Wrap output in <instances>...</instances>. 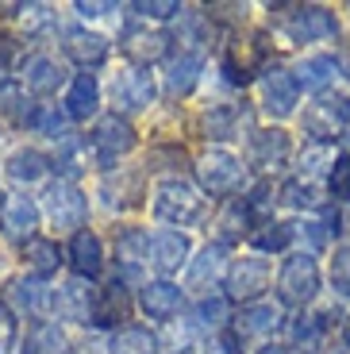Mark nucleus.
<instances>
[{
	"instance_id": "obj_38",
	"label": "nucleus",
	"mask_w": 350,
	"mask_h": 354,
	"mask_svg": "<svg viewBox=\"0 0 350 354\" xmlns=\"http://www.w3.org/2000/svg\"><path fill=\"white\" fill-rule=\"evenodd\" d=\"M219 243L223 247H231L235 239H250V231H254V220H250V212H246V204H243V196H235V201H228V208L219 212Z\"/></svg>"
},
{
	"instance_id": "obj_42",
	"label": "nucleus",
	"mask_w": 350,
	"mask_h": 354,
	"mask_svg": "<svg viewBox=\"0 0 350 354\" xmlns=\"http://www.w3.org/2000/svg\"><path fill=\"white\" fill-rule=\"evenodd\" d=\"M181 4L177 0H139V4H127V16H135V19H154V24H169V19H177L181 16Z\"/></svg>"
},
{
	"instance_id": "obj_27",
	"label": "nucleus",
	"mask_w": 350,
	"mask_h": 354,
	"mask_svg": "<svg viewBox=\"0 0 350 354\" xmlns=\"http://www.w3.org/2000/svg\"><path fill=\"white\" fill-rule=\"evenodd\" d=\"M243 127H246V112L239 104H212V108H204V115H201V135L212 142L239 139Z\"/></svg>"
},
{
	"instance_id": "obj_45",
	"label": "nucleus",
	"mask_w": 350,
	"mask_h": 354,
	"mask_svg": "<svg viewBox=\"0 0 350 354\" xmlns=\"http://www.w3.org/2000/svg\"><path fill=\"white\" fill-rule=\"evenodd\" d=\"M19 24L31 31V35H39L43 27H50L54 24V12H50V4H24L19 8Z\"/></svg>"
},
{
	"instance_id": "obj_10",
	"label": "nucleus",
	"mask_w": 350,
	"mask_h": 354,
	"mask_svg": "<svg viewBox=\"0 0 350 354\" xmlns=\"http://www.w3.org/2000/svg\"><path fill=\"white\" fill-rule=\"evenodd\" d=\"M270 258L262 254H246V258H235L228 270V277H223V297L228 301H243V304H258L266 297V289H270Z\"/></svg>"
},
{
	"instance_id": "obj_47",
	"label": "nucleus",
	"mask_w": 350,
	"mask_h": 354,
	"mask_svg": "<svg viewBox=\"0 0 350 354\" xmlns=\"http://www.w3.org/2000/svg\"><path fill=\"white\" fill-rule=\"evenodd\" d=\"M73 12L81 19H100L104 12H116V4H73Z\"/></svg>"
},
{
	"instance_id": "obj_49",
	"label": "nucleus",
	"mask_w": 350,
	"mask_h": 354,
	"mask_svg": "<svg viewBox=\"0 0 350 354\" xmlns=\"http://www.w3.org/2000/svg\"><path fill=\"white\" fill-rule=\"evenodd\" d=\"M320 354H350V346L342 343V346H327V351H320Z\"/></svg>"
},
{
	"instance_id": "obj_3",
	"label": "nucleus",
	"mask_w": 350,
	"mask_h": 354,
	"mask_svg": "<svg viewBox=\"0 0 350 354\" xmlns=\"http://www.w3.org/2000/svg\"><path fill=\"white\" fill-rule=\"evenodd\" d=\"M320 297V262L308 250H297L277 270V301L285 308H308Z\"/></svg>"
},
{
	"instance_id": "obj_19",
	"label": "nucleus",
	"mask_w": 350,
	"mask_h": 354,
	"mask_svg": "<svg viewBox=\"0 0 350 354\" xmlns=\"http://www.w3.org/2000/svg\"><path fill=\"white\" fill-rule=\"evenodd\" d=\"M108 50H112V43H108V35H100V31H89V27H66V31H62V54H66L70 62H77L81 70L100 66L108 58Z\"/></svg>"
},
{
	"instance_id": "obj_20",
	"label": "nucleus",
	"mask_w": 350,
	"mask_h": 354,
	"mask_svg": "<svg viewBox=\"0 0 350 354\" xmlns=\"http://www.w3.org/2000/svg\"><path fill=\"white\" fill-rule=\"evenodd\" d=\"M66 115L73 124H85V120H100V81L93 70H81L77 77H70L66 85V100H62Z\"/></svg>"
},
{
	"instance_id": "obj_16",
	"label": "nucleus",
	"mask_w": 350,
	"mask_h": 354,
	"mask_svg": "<svg viewBox=\"0 0 350 354\" xmlns=\"http://www.w3.org/2000/svg\"><path fill=\"white\" fill-rule=\"evenodd\" d=\"M293 154V139L281 127H262V131H250L246 139V162H250L258 174H270V169H281Z\"/></svg>"
},
{
	"instance_id": "obj_4",
	"label": "nucleus",
	"mask_w": 350,
	"mask_h": 354,
	"mask_svg": "<svg viewBox=\"0 0 350 354\" xmlns=\"http://www.w3.org/2000/svg\"><path fill=\"white\" fill-rule=\"evenodd\" d=\"M193 169H196V181H201V193L219 196V201H235V193L246 185L243 158H235L223 147H212L208 154H201Z\"/></svg>"
},
{
	"instance_id": "obj_43",
	"label": "nucleus",
	"mask_w": 350,
	"mask_h": 354,
	"mask_svg": "<svg viewBox=\"0 0 350 354\" xmlns=\"http://www.w3.org/2000/svg\"><path fill=\"white\" fill-rule=\"evenodd\" d=\"M327 193H331L339 204H350V154L335 158L331 177H327Z\"/></svg>"
},
{
	"instance_id": "obj_40",
	"label": "nucleus",
	"mask_w": 350,
	"mask_h": 354,
	"mask_svg": "<svg viewBox=\"0 0 350 354\" xmlns=\"http://www.w3.org/2000/svg\"><path fill=\"white\" fill-rule=\"evenodd\" d=\"M331 166H335V151L331 147H324V142H308L304 151H300L297 158V177H304V181H315L320 185V177H331Z\"/></svg>"
},
{
	"instance_id": "obj_12",
	"label": "nucleus",
	"mask_w": 350,
	"mask_h": 354,
	"mask_svg": "<svg viewBox=\"0 0 350 354\" xmlns=\"http://www.w3.org/2000/svg\"><path fill=\"white\" fill-rule=\"evenodd\" d=\"M231 262H228V247L223 243H208V247H201L193 254V262H189V270H185V292H196V297H212V289H216L223 277H228Z\"/></svg>"
},
{
	"instance_id": "obj_35",
	"label": "nucleus",
	"mask_w": 350,
	"mask_h": 354,
	"mask_svg": "<svg viewBox=\"0 0 350 354\" xmlns=\"http://www.w3.org/2000/svg\"><path fill=\"white\" fill-rule=\"evenodd\" d=\"M24 258H27V270H31V277H39V281H46V277L58 274V266L66 262V254H62V247L54 239H31L24 247Z\"/></svg>"
},
{
	"instance_id": "obj_7",
	"label": "nucleus",
	"mask_w": 350,
	"mask_h": 354,
	"mask_svg": "<svg viewBox=\"0 0 350 354\" xmlns=\"http://www.w3.org/2000/svg\"><path fill=\"white\" fill-rule=\"evenodd\" d=\"M108 97H112L116 115L127 120V115H135V112H147L158 100V81L147 66H120V70L112 73Z\"/></svg>"
},
{
	"instance_id": "obj_24",
	"label": "nucleus",
	"mask_w": 350,
	"mask_h": 354,
	"mask_svg": "<svg viewBox=\"0 0 350 354\" xmlns=\"http://www.w3.org/2000/svg\"><path fill=\"white\" fill-rule=\"evenodd\" d=\"M39 220H43V208H39L31 196H8V208L0 216V227L12 243H31L39 239Z\"/></svg>"
},
{
	"instance_id": "obj_33",
	"label": "nucleus",
	"mask_w": 350,
	"mask_h": 354,
	"mask_svg": "<svg viewBox=\"0 0 350 354\" xmlns=\"http://www.w3.org/2000/svg\"><path fill=\"white\" fill-rule=\"evenodd\" d=\"M70 115H66V108H58V104H39L35 108V115H31V124H27V131H35V135H43V139H50V142H70L73 139V131H70Z\"/></svg>"
},
{
	"instance_id": "obj_17",
	"label": "nucleus",
	"mask_w": 350,
	"mask_h": 354,
	"mask_svg": "<svg viewBox=\"0 0 350 354\" xmlns=\"http://www.w3.org/2000/svg\"><path fill=\"white\" fill-rule=\"evenodd\" d=\"M100 204L108 212H127V208H139L142 201V174L127 166H116L100 177Z\"/></svg>"
},
{
	"instance_id": "obj_34",
	"label": "nucleus",
	"mask_w": 350,
	"mask_h": 354,
	"mask_svg": "<svg viewBox=\"0 0 350 354\" xmlns=\"http://www.w3.org/2000/svg\"><path fill=\"white\" fill-rule=\"evenodd\" d=\"M193 328L196 331H228L231 324V301L223 297V292H212V297H196L193 304Z\"/></svg>"
},
{
	"instance_id": "obj_48",
	"label": "nucleus",
	"mask_w": 350,
	"mask_h": 354,
	"mask_svg": "<svg viewBox=\"0 0 350 354\" xmlns=\"http://www.w3.org/2000/svg\"><path fill=\"white\" fill-rule=\"evenodd\" d=\"M258 354H293V351L281 346V343H266V346H258Z\"/></svg>"
},
{
	"instance_id": "obj_13",
	"label": "nucleus",
	"mask_w": 350,
	"mask_h": 354,
	"mask_svg": "<svg viewBox=\"0 0 350 354\" xmlns=\"http://www.w3.org/2000/svg\"><path fill=\"white\" fill-rule=\"evenodd\" d=\"M193 262V239L185 231H174V227H162L150 235V247H147V266L154 270L158 277H169L177 274L181 266Z\"/></svg>"
},
{
	"instance_id": "obj_44",
	"label": "nucleus",
	"mask_w": 350,
	"mask_h": 354,
	"mask_svg": "<svg viewBox=\"0 0 350 354\" xmlns=\"http://www.w3.org/2000/svg\"><path fill=\"white\" fill-rule=\"evenodd\" d=\"M331 285L342 301L350 297V243L335 247V258H331Z\"/></svg>"
},
{
	"instance_id": "obj_1",
	"label": "nucleus",
	"mask_w": 350,
	"mask_h": 354,
	"mask_svg": "<svg viewBox=\"0 0 350 354\" xmlns=\"http://www.w3.org/2000/svg\"><path fill=\"white\" fill-rule=\"evenodd\" d=\"M212 212L208 196L196 185H189L185 177H162L154 185V220L169 223V227H196Z\"/></svg>"
},
{
	"instance_id": "obj_53",
	"label": "nucleus",
	"mask_w": 350,
	"mask_h": 354,
	"mask_svg": "<svg viewBox=\"0 0 350 354\" xmlns=\"http://www.w3.org/2000/svg\"><path fill=\"white\" fill-rule=\"evenodd\" d=\"M0 354H4V351H0Z\"/></svg>"
},
{
	"instance_id": "obj_2",
	"label": "nucleus",
	"mask_w": 350,
	"mask_h": 354,
	"mask_svg": "<svg viewBox=\"0 0 350 354\" xmlns=\"http://www.w3.org/2000/svg\"><path fill=\"white\" fill-rule=\"evenodd\" d=\"M270 12H281L277 27L289 43L304 46V43H320V39L339 35V19L331 8H320V4H277Z\"/></svg>"
},
{
	"instance_id": "obj_32",
	"label": "nucleus",
	"mask_w": 350,
	"mask_h": 354,
	"mask_svg": "<svg viewBox=\"0 0 350 354\" xmlns=\"http://www.w3.org/2000/svg\"><path fill=\"white\" fill-rule=\"evenodd\" d=\"M108 354H162V339L150 328L127 324V328L108 335Z\"/></svg>"
},
{
	"instance_id": "obj_29",
	"label": "nucleus",
	"mask_w": 350,
	"mask_h": 354,
	"mask_svg": "<svg viewBox=\"0 0 350 354\" xmlns=\"http://www.w3.org/2000/svg\"><path fill=\"white\" fill-rule=\"evenodd\" d=\"M50 158H46L43 151H35V147H19V151H12L8 158H4V174H8V181H16V185H39V181H46V174H50Z\"/></svg>"
},
{
	"instance_id": "obj_6",
	"label": "nucleus",
	"mask_w": 350,
	"mask_h": 354,
	"mask_svg": "<svg viewBox=\"0 0 350 354\" xmlns=\"http://www.w3.org/2000/svg\"><path fill=\"white\" fill-rule=\"evenodd\" d=\"M300 124H304L308 142L331 147V142L342 139V131L350 127V93H324V97H315L312 104L304 108Z\"/></svg>"
},
{
	"instance_id": "obj_23",
	"label": "nucleus",
	"mask_w": 350,
	"mask_h": 354,
	"mask_svg": "<svg viewBox=\"0 0 350 354\" xmlns=\"http://www.w3.org/2000/svg\"><path fill=\"white\" fill-rule=\"evenodd\" d=\"M147 247H150V231H142V227L116 231V270H120V281L139 277L147 270Z\"/></svg>"
},
{
	"instance_id": "obj_30",
	"label": "nucleus",
	"mask_w": 350,
	"mask_h": 354,
	"mask_svg": "<svg viewBox=\"0 0 350 354\" xmlns=\"http://www.w3.org/2000/svg\"><path fill=\"white\" fill-rule=\"evenodd\" d=\"M281 324H285V319H281L277 304L258 301V304H243V312L235 316V328H231V331H235L239 343H243V339H250V335H273Z\"/></svg>"
},
{
	"instance_id": "obj_25",
	"label": "nucleus",
	"mask_w": 350,
	"mask_h": 354,
	"mask_svg": "<svg viewBox=\"0 0 350 354\" xmlns=\"http://www.w3.org/2000/svg\"><path fill=\"white\" fill-rule=\"evenodd\" d=\"M4 304L12 308V316H39L50 312V285L39 277H16L4 292Z\"/></svg>"
},
{
	"instance_id": "obj_41",
	"label": "nucleus",
	"mask_w": 350,
	"mask_h": 354,
	"mask_svg": "<svg viewBox=\"0 0 350 354\" xmlns=\"http://www.w3.org/2000/svg\"><path fill=\"white\" fill-rule=\"evenodd\" d=\"M185 166H189V154L181 142H158L147 151V174H177Z\"/></svg>"
},
{
	"instance_id": "obj_18",
	"label": "nucleus",
	"mask_w": 350,
	"mask_h": 354,
	"mask_svg": "<svg viewBox=\"0 0 350 354\" xmlns=\"http://www.w3.org/2000/svg\"><path fill=\"white\" fill-rule=\"evenodd\" d=\"M19 81H24V88L35 93V97H54V93L66 85V66H62L54 54L35 50L19 62Z\"/></svg>"
},
{
	"instance_id": "obj_11",
	"label": "nucleus",
	"mask_w": 350,
	"mask_h": 354,
	"mask_svg": "<svg viewBox=\"0 0 350 354\" xmlns=\"http://www.w3.org/2000/svg\"><path fill=\"white\" fill-rule=\"evenodd\" d=\"M258 93H262V112L273 115V120H289L297 112V100H300V85L293 77L289 66H266L262 77H258Z\"/></svg>"
},
{
	"instance_id": "obj_39",
	"label": "nucleus",
	"mask_w": 350,
	"mask_h": 354,
	"mask_svg": "<svg viewBox=\"0 0 350 354\" xmlns=\"http://www.w3.org/2000/svg\"><path fill=\"white\" fill-rule=\"evenodd\" d=\"M281 204H289L297 212H324L320 185H315V181H304V177H289V181L281 185Z\"/></svg>"
},
{
	"instance_id": "obj_26",
	"label": "nucleus",
	"mask_w": 350,
	"mask_h": 354,
	"mask_svg": "<svg viewBox=\"0 0 350 354\" xmlns=\"http://www.w3.org/2000/svg\"><path fill=\"white\" fill-rule=\"evenodd\" d=\"M339 70H342V62L335 54H308V58H300V62L293 66V77H297L300 88L324 97L327 88H331V81L339 77Z\"/></svg>"
},
{
	"instance_id": "obj_52",
	"label": "nucleus",
	"mask_w": 350,
	"mask_h": 354,
	"mask_svg": "<svg viewBox=\"0 0 350 354\" xmlns=\"http://www.w3.org/2000/svg\"><path fill=\"white\" fill-rule=\"evenodd\" d=\"M0 147H4V131H0Z\"/></svg>"
},
{
	"instance_id": "obj_50",
	"label": "nucleus",
	"mask_w": 350,
	"mask_h": 354,
	"mask_svg": "<svg viewBox=\"0 0 350 354\" xmlns=\"http://www.w3.org/2000/svg\"><path fill=\"white\" fill-rule=\"evenodd\" d=\"M4 208H8V196H4V189H0V216H4Z\"/></svg>"
},
{
	"instance_id": "obj_15",
	"label": "nucleus",
	"mask_w": 350,
	"mask_h": 354,
	"mask_svg": "<svg viewBox=\"0 0 350 354\" xmlns=\"http://www.w3.org/2000/svg\"><path fill=\"white\" fill-rule=\"evenodd\" d=\"M139 308L147 319H158V324H174L185 308V289L174 285L169 277H154V281H142L139 289Z\"/></svg>"
},
{
	"instance_id": "obj_51",
	"label": "nucleus",
	"mask_w": 350,
	"mask_h": 354,
	"mask_svg": "<svg viewBox=\"0 0 350 354\" xmlns=\"http://www.w3.org/2000/svg\"><path fill=\"white\" fill-rule=\"evenodd\" d=\"M342 343L350 346V319H347V328H342Z\"/></svg>"
},
{
	"instance_id": "obj_46",
	"label": "nucleus",
	"mask_w": 350,
	"mask_h": 354,
	"mask_svg": "<svg viewBox=\"0 0 350 354\" xmlns=\"http://www.w3.org/2000/svg\"><path fill=\"white\" fill-rule=\"evenodd\" d=\"M239 346H243V343H239V335L228 328V331H219L216 339H208L196 354H239Z\"/></svg>"
},
{
	"instance_id": "obj_8",
	"label": "nucleus",
	"mask_w": 350,
	"mask_h": 354,
	"mask_svg": "<svg viewBox=\"0 0 350 354\" xmlns=\"http://www.w3.org/2000/svg\"><path fill=\"white\" fill-rule=\"evenodd\" d=\"M43 216L54 231H85L89 220V196L77 189V181H50L43 189Z\"/></svg>"
},
{
	"instance_id": "obj_31",
	"label": "nucleus",
	"mask_w": 350,
	"mask_h": 354,
	"mask_svg": "<svg viewBox=\"0 0 350 354\" xmlns=\"http://www.w3.org/2000/svg\"><path fill=\"white\" fill-rule=\"evenodd\" d=\"M131 316V292H127V281H120L116 277L112 285H104L100 289V308H97V328H127L123 319Z\"/></svg>"
},
{
	"instance_id": "obj_28",
	"label": "nucleus",
	"mask_w": 350,
	"mask_h": 354,
	"mask_svg": "<svg viewBox=\"0 0 350 354\" xmlns=\"http://www.w3.org/2000/svg\"><path fill=\"white\" fill-rule=\"evenodd\" d=\"M70 351L73 343L58 319H35L27 328L24 343H19V354H70Z\"/></svg>"
},
{
	"instance_id": "obj_5",
	"label": "nucleus",
	"mask_w": 350,
	"mask_h": 354,
	"mask_svg": "<svg viewBox=\"0 0 350 354\" xmlns=\"http://www.w3.org/2000/svg\"><path fill=\"white\" fill-rule=\"evenodd\" d=\"M135 142H139L135 127L127 124L123 115L108 112V115H100L97 124H93V131H89V139H85V151L93 154V162L108 174V169H116V162H120L123 154L135 151Z\"/></svg>"
},
{
	"instance_id": "obj_36",
	"label": "nucleus",
	"mask_w": 350,
	"mask_h": 354,
	"mask_svg": "<svg viewBox=\"0 0 350 354\" xmlns=\"http://www.w3.org/2000/svg\"><path fill=\"white\" fill-rule=\"evenodd\" d=\"M35 108H39V104H31V100H27L24 81L0 77V115H8L12 124L27 127V124H31V115H35Z\"/></svg>"
},
{
	"instance_id": "obj_21",
	"label": "nucleus",
	"mask_w": 350,
	"mask_h": 354,
	"mask_svg": "<svg viewBox=\"0 0 350 354\" xmlns=\"http://www.w3.org/2000/svg\"><path fill=\"white\" fill-rule=\"evenodd\" d=\"M66 262H70L73 277H85V281H97L104 274V243H100L97 231H77L66 247Z\"/></svg>"
},
{
	"instance_id": "obj_22",
	"label": "nucleus",
	"mask_w": 350,
	"mask_h": 354,
	"mask_svg": "<svg viewBox=\"0 0 350 354\" xmlns=\"http://www.w3.org/2000/svg\"><path fill=\"white\" fill-rule=\"evenodd\" d=\"M204 62H208V54H193V50H177L166 58V73H162V81H166V97L177 100V97H189L196 88V81H201L204 73Z\"/></svg>"
},
{
	"instance_id": "obj_14",
	"label": "nucleus",
	"mask_w": 350,
	"mask_h": 354,
	"mask_svg": "<svg viewBox=\"0 0 350 354\" xmlns=\"http://www.w3.org/2000/svg\"><path fill=\"white\" fill-rule=\"evenodd\" d=\"M169 43H174L169 31H162V27L150 31V27H139L135 19L120 31V50L131 58V66H147V70H150V62H162V58L174 54V50H169Z\"/></svg>"
},
{
	"instance_id": "obj_9",
	"label": "nucleus",
	"mask_w": 350,
	"mask_h": 354,
	"mask_svg": "<svg viewBox=\"0 0 350 354\" xmlns=\"http://www.w3.org/2000/svg\"><path fill=\"white\" fill-rule=\"evenodd\" d=\"M100 308V289L85 277H66L62 285L50 289V316L66 319V324H97Z\"/></svg>"
},
{
	"instance_id": "obj_37",
	"label": "nucleus",
	"mask_w": 350,
	"mask_h": 354,
	"mask_svg": "<svg viewBox=\"0 0 350 354\" xmlns=\"http://www.w3.org/2000/svg\"><path fill=\"white\" fill-rule=\"evenodd\" d=\"M293 243H297V227L293 223H277V220H270V223H262V227H254L250 231V247H254V254H281V250H289Z\"/></svg>"
}]
</instances>
